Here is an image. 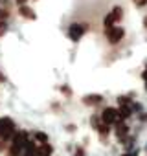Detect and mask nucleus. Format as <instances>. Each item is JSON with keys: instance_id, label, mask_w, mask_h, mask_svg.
Wrapping results in <instances>:
<instances>
[{"instance_id": "nucleus-9", "label": "nucleus", "mask_w": 147, "mask_h": 156, "mask_svg": "<svg viewBox=\"0 0 147 156\" xmlns=\"http://www.w3.org/2000/svg\"><path fill=\"white\" fill-rule=\"evenodd\" d=\"M118 112H120V119H127V118H131V114H132L131 107H127V105H121V107L118 108Z\"/></svg>"}, {"instance_id": "nucleus-18", "label": "nucleus", "mask_w": 147, "mask_h": 156, "mask_svg": "<svg viewBox=\"0 0 147 156\" xmlns=\"http://www.w3.org/2000/svg\"><path fill=\"white\" fill-rule=\"evenodd\" d=\"M17 2H19V4H22V2H24V0H17Z\"/></svg>"}, {"instance_id": "nucleus-6", "label": "nucleus", "mask_w": 147, "mask_h": 156, "mask_svg": "<svg viewBox=\"0 0 147 156\" xmlns=\"http://www.w3.org/2000/svg\"><path fill=\"white\" fill-rule=\"evenodd\" d=\"M101 121L107 123V125H114V123H118V121H120V112H118V108H114V107H107V108L103 110V114H101Z\"/></svg>"}, {"instance_id": "nucleus-20", "label": "nucleus", "mask_w": 147, "mask_h": 156, "mask_svg": "<svg viewBox=\"0 0 147 156\" xmlns=\"http://www.w3.org/2000/svg\"><path fill=\"white\" fill-rule=\"evenodd\" d=\"M35 156H39V154H37V152H35Z\"/></svg>"}, {"instance_id": "nucleus-2", "label": "nucleus", "mask_w": 147, "mask_h": 156, "mask_svg": "<svg viewBox=\"0 0 147 156\" xmlns=\"http://www.w3.org/2000/svg\"><path fill=\"white\" fill-rule=\"evenodd\" d=\"M15 123L11 118H0V138H2L4 141L11 140L13 134H15Z\"/></svg>"}, {"instance_id": "nucleus-1", "label": "nucleus", "mask_w": 147, "mask_h": 156, "mask_svg": "<svg viewBox=\"0 0 147 156\" xmlns=\"http://www.w3.org/2000/svg\"><path fill=\"white\" fill-rule=\"evenodd\" d=\"M26 141H28V134H26L24 130L15 132L13 138H11V147H9V151H8V156H20V154H22V149H24V145H26Z\"/></svg>"}, {"instance_id": "nucleus-5", "label": "nucleus", "mask_w": 147, "mask_h": 156, "mask_svg": "<svg viewBox=\"0 0 147 156\" xmlns=\"http://www.w3.org/2000/svg\"><path fill=\"white\" fill-rule=\"evenodd\" d=\"M85 33H87V24L76 22V24H70V26H68V37H70V41H74V42H79Z\"/></svg>"}, {"instance_id": "nucleus-17", "label": "nucleus", "mask_w": 147, "mask_h": 156, "mask_svg": "<svg viewBox=\"0 0 147 156\" xmlns=\"http://www.w3.org/2000/svg\"><path fill=\"white\" fill-rule=\"evenodd\" d=\"M0 81H6V77H4L2 73H0Z\"/></svg>"}, {"instance_id": "nucleus-10", "label": "nucleus", "mask_w": 147, "mask_h": 156, "mask_svg": "<svg viewBox=\"0 0 147 156\" xmlns=\"http://www.w3.org/2000/svg\"><path fill=\"white\" fill-rule=\"evenodd\" d=\"M37 154L39 156H50L52 154V147L48 145V141L46 143H41V147L37 149Z\"/></svg>"}, {"instance_id": "nucleus-15", "label": "nucleus", "mask_w": 147, "mask_h": 156, "mask_svg": "<svg viewBox=\"0 0 147 156\" xmlns=\"http://www.w3.org/2000/svg\"><path fill=\"white\" fill-rule=\"evenodd\" d=\"M76 156H83V151H81V149H77V152H76Z\"/></svg>"}, {"instance_id": "nucleus-12", "label": "nucleus", "mask_w": 147, "mask_h": 156, "mask_svg": "<svg viewBox=\"0 0 147 156\" xmlns=\"http://www.w3.org/2000/svg\"><path fill=\"white\" fill-rule=\"evenodd\" d=\"M6 33H8V24L4 20H0V37H4Z\"/></svg>"}, {"instance_id": "nucleus-11", "label": "nucleus", "mask_w": 147, "mask_h": 156, "mask_svg": "<svg viewBox=\"0 0 147 156\" xmlns=\"http://www.w3.org/2000/svg\"><path fill=\"white\" fill-rule=\"evenodd\" d=\"M35 138H37V141H41V143H46V141H48V136H46L44 132H37Z\"/></svg>"}, {"instance_id": "nucleus-14", "label": "nucleus", "mask_w": 147, "mask_h": 156, "mask_svg": "<svg viewBox=\"0 0 147 156\" xmlns=\"http://www.w3.org/2000/svg\"><path fill=\"white\" fill-rule=\"evenodd\" d=\"M8 15H9V13H8L6 9H0V19H2V20H4V19H8Z\"/></svg>"}, {"instance_id": "nucleus-8", "label": "nucleus", "mask_w": 147, "mask_h": 156, "mask_svg": "<svg viewBox=\"0 0 147 156\" xmlns=\"http://www.w3.org/2000/svg\"><path fill=\"white\" fill-rule=\"evenodd\" d=\"M101 101H103V96H99V94H88V96L83 98V103L85 105H90V107L92 105H99Z\"/></svg>"}, {"instance_id": "nucleus-4", "label": "nucleus", "mask_w": 147, "mask_h": 156, "mask_svg": "<svg viewBox=\"0 0 147 156\" xmlns=\"http://www.w3.org/2000/svg\"><path fill=\"white\" fill-rule=\"evenodd\" d=\"M105 37L110 44H116L120 42L123 37H125V30L121 26H110V28H105Z\"/></svg>"}, {"instance_id": "nucleus-19", "label": "nucleus", "mask_w": 147, "mask_h": 156, "mask_svg": "<svg viewBox=\"0 0 147 156\" xmlns=\"http://www.w3.org/2000/svg\"><path fill=\"white\" fill-rule=\"evenodd\" d=\"M145 87H147V79H145Z\"/></svg>"}, {"instance_id": "nucleus-13", "label": "nucleus", "mask_w": 147, "mask_h": 156, "mask_svg": "<svg viewBox=\"0 0 147 156\" xmlns=\"http://www.w3.org/2000/svg\"><path fill=\"white\" fill-rule=\"evenodd\" d=\"M125 132H127V127H125V125H120V127H118V136H123Z\"/></svg>"}, {"instance_id": "nucleus-3", "label": "nucleus", "mask_w": 147, "mask_h": 156, "mask_svg": "<svg viewBox=\"0 0 147 156\" xmlns=\"http://www.w3.org/2000/svg\"><path fill=\"white\" fill-rule=\"evenodd\" d=\"M121 17H123V9H121V6H114V8L109 11V15L103 19V26H105V28L116 26V24L121 20Z\"/></svg>"}, {"instance_id": "nucleus-7", "label": "nucleus", "mask_w": 147, "mask_h": 156, "mask_svg": "<svg viewBox=\"0 0 147 156\" xmlns=\"http://www.w3.org/2000/svg\"><path fill=\"white\" fill-rule=\"evenodd\" d=\"M19 13H20V17H24V19H28V20H35V19H37V15L33 13V9H31L30 6H24V4H20Z\"/></svg>"}, {"instance_id": "nucleus-16", "label": "nucleus", "mask_w": 147, "mask_h": 156, "mask_svg": "<svg viewBox=\"0 0 147 156\" xmlns=\"http://www.w3.org/2000/svg\"><path fill=\"white\" fill-rule=\"evenodd\" d=\"M121 156H134L132 152H125V154H121Z\"/></svg>"}]
</instances>
